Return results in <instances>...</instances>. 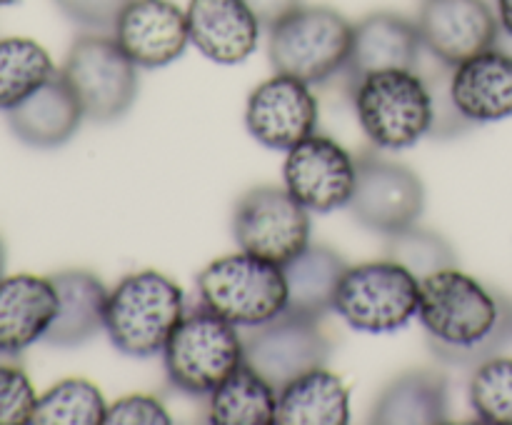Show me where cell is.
Here are the masks:
<instances>
[{"mask_svg":"<svg viewBox=\"0 0 512 425\" xmlns=\"http://www.w3.org/2000/svg\"><path fill=\"white\" fill-rule=\"evenodd\" d=\"M418 320L435 358L475 368L512 338V300L453 265L420 280Z\"/></svg>","mask_w":512,"mask_h":425,"instance_id":"6da1fadb","label":"cell"},{"mask_svg":"<svg viewBox=\"0 0 512 425\" xmlns=\"http://www.w3.org/2000/svg\"><path fill=\"white\" fill-rule=\"evenodd\" d=\"M183 315V288L158 270H138L108 290L105 335L128 358H155L163 355Z\"/></svg>","mask_w":512,"mask_h":425,"instance_id":"7a4b0ae2","label":"cell"},{"mask_svg":"<svg viewBox=\"0 0 512 425\" xmlns=\"http://www.w3.org/2000/svg\"><path fill=\"white\" fill-rule=\"evenodd\" d=\"M358 123L380 150L413 148L433 128V95L420 70H375L350 83Z\"/></svg>","mask_w":512,"mask_h":425,"instance_id":"3957f363","label":"cell"},{"mask_svg":"<svg viewBox=\"0 0 512 425\" xmlns=\"http://www.w3.org/2000/svg\"><path fill=\"white\" fill-rule=\"evenodd\" d=\"M245 363V338L238 325L203 303L185 310L163 348V368L175 390L208 398L238 365Z\"/></svg>","mask_w":512,"mask_h":425,"instance_id":"277c9868","label":"cell"},{"mask_svg":"<svg viewBox=\"0 0 512 425\" xmlns=\"http://www.w3.org/2000/svg\"><path fill=\"white\" fill-rule=\"evenodd\" d=\"M353 45V23L328 5H298L268 28V58L275 73L308 85L345 73Z\"/></svg>","mask_w":512,"mask_h":425,"instance_id":"5b68a950","label":"cell"},{"mask_svg":"<svg viewBox=\"0 0 512 425\" xmlns=\"http://www.w3.org/2000/svg\"><path fill=\"white\" fill-rule=\"evenodd\" d=\"M200 303L238 328H258L288 310L283 265L240 253L223 255L198 273Z\"/></svg>","mask_w":512,"mask_h":425,"instance_id":"8992f818","label":"cell"},{"mask_svg":"<svg viewBox=\"0 0 512 425\" xmlns=\"http://www.w3.org/2000/svg\"><path fill=\"white\" fill-rule=\"evenodd\" d=\"M420 280L395 260L348 265L335 290L333 313L358 333H398L418 318Z\"/></svg>","mask_w":512,"mask_h":425,"instance_id":"52a82bcc","label":"cell"},{"mask_svg":"<svg viewBox=\"0 0 512 425\" xmlns=\"http://www.w3.org/2000/svg\"><path fill=\"white\" fill-rule=\"evenodd\" d=\"M60 73L78 95L85 118L95 123L123 118L138 98V65L123 53L113 33L78 35Z\"/></svg>","mask_w":512,"mask_h":425,"instance_id":"ba28073f","label":"cell"},{"mask_svg":"<svg viewBox=\"0 0 512 425\" xmlns=\"http://www.w3.org/2000/svg\"><path fill=\"white\" fill-rule=\"evenodd\" d=\"M310 210L288 188L258 185L233 208V238L240 250L285 265L310 245Z\"/></svg>","mask_w":512,"mask_h":425,"instance_id":"9c48e42d","label":"cell"},{"mask_svg":"<svg viewBox=\"0 0 512 425\" xmlns=\"http://www.w3.org/2000/svg\"><path fill=\"white\" fill-rule=\"evenodd\" d=\"M358 180L348 210L363 228L393 235L420 220L425 208V185L408 165L375 153L355 158Z\"/></svg>","mask_w":512,"mask_h":425,"instance_id":"30bf717a","label":"cell"},{"mask_svg":"<svg viewBox=\"0 0 512 425\" xmlns=\"http://www.w3.org/2000/svg\"><path fill=\"white\" fill-rule=\"evenodd\" d=\"M333 343L320 320L283 313L245 335V363L258 370L275 390L308 370L328 363Z\"/></svg>","mask_w":512,"mask_h":425,"instance_id":"8fae6325","label":"cell"},{"mask_svg":"<svg viewBox=\"0 0 512 425\" xmlns=\"http://www.w3.org/2000/svg\"><path fill=\"white\" fill-rule=\"evenodd\" d=\"M358 163L353 153L330 135L313 133L288 150L283 185L310 213H333L348 208L353 198Z\"/></svg>","mask_w":512,"mask_h":425,"instance_id":"7c38bea8","label":"cell"},{"mask_svg":"<svg viewBox=\"0 0 512 425\" xmlns=\"http://www.w3.org/2000/svg\"><path fill=\"white\" fill-rule=\"evenodd\" d=\"M320 105L305 80L275 73L263 80L245 103V128L270 150H285L315 133Z\"/></svg>","mask_w":512,"mask_h":425,"instance_id":"4fadbf2b","label":"cell"},{"mask_svg":"<svg viewBox=\"0 0 512 425\" xmlns=\"http://www.w3.org/2000/svg\"><path fill=\"white\" fill-rule=\"evenodd\" d=\"M415 25L425 55L450 68L500 38L498 15L488 0H423Z\"/></svg>","mask_w":512,"mask_h":425,"instance_id":"5bb4252c","label":"cell"},{"mask_svg":"<svg viewBox=\"0 0 512 425\" xmlns=\"http://www.w3.org/2000/svg\"><path fill=\"white\" fill-rule=\"evenodd\" d=\"M110 33L145 70L175 63L190 45L188 15L173 0H125Z\"/></svg>","mask_w":512,"mask_h":425,"instance_id":"9a60e30c","label":"cell"},{"mask_svg":"<svg viewBox=\"0 0 512 425\" xmlns=\"http://www.w3.org/2000/svg\"><path fill=\"white\" fill-rule=\"evenodd\" d=\"M450 98L473 125L512 118V53L503 45L470 55L450 68Z\"/></svg>","mask_w":512,"mask_h":425,"instance_id":"2e32d148","label":"cell"},{"mask_svg":"<svg viewBox=\"0 0 512 425\" xmlns=\"http://www.w3.org/2000/svg\"><path fill=\"white\" fill-rule=\"evenodd\" d=\"M190 43L218 65H238L258 50L260 20L245 0H188Z\"/></svg>","mask_w":512,"mask_h":425,"instance_id":"e0dca14e","label":"cell"},{"mask_svg":"<svg viewBox=\"0 0 512 425\" xmlns=\"http://www.w3.org/2000/svg\"><path fill=\"white\" fill-rule=\"evenodd\" d=\"M58 315L53 280L18 273L0 278V353L20 358L30 345L45 340Z\"/></svg>","mask_w":512,"mask_h":425,"instance_id":"ac0fdd59","label":"cell"},{"mask_svg":"<svg viewBox=\"0 0 512 425\" xmlns=\"http://www.w3.org/2000/svg\"><path fill=\"white\" fill-rule=\"evenodd\" d=\"M423 55L425 48L415 20L400 13H390V10H380V13H370L353 23V45H350L345 73L353 83L375 70H420Z\"/></svg>","mask_w":512,"mask_h":425,"instance_id":"d6986e66","label":"cell"},{"mask_svg":"<svg viewBox=\"0 0 512 425\" xmlns=\"http://www.w3.org/2000/svg\"><path fill=\"white\" fill-rule=\"evenodd\" d=\"M83 118V105L60 70L23 103L8 110V125L15 138L43 150L68 143L78 133Z\"/></svg>","mask_w":512,"mask_h":425,"instance_id":"ffe728a7","label":"cell"},{"mask_svg":"<svg viewBox=\"0 0 512 425\" xmlns=\"http://www.w3.org/2000/svg\"><path fill=\"white\" fill-rule=\"evenodd\" d=\"M58 290V315L50 325L45 343L53 348H78L105 333L108 288L90 270H63L50 275Z\"/></svg>","mask_w":512,"mask_h":425,"instance_id":"44dd1931","label":"cell"},{"mask_svg":"<svg viewBox=\"0 0 512 425\" xmlns=\"http://www.w3.org/2000/svg\"><path fill=\"white\" fill-rule=\"evenodd\" d=\"M448 420V380L433 370H410L395 378L370 413V423L380 425H438Z\"/></svg>","mask_w":512,"mask_h":425,"instance_id":"7402d4cb","label":"cell"},{"mask_svg":"<svg viewBox=\"0 0 512 425\" xmlns=\"http://www.w3.org/2000/svg\"><path fill=\"white\" fill-rule=\"evenodd\" d=\"M280 425H348L350 393L343 378L325 365L308 370L278 390Z\"/></svg>","mask_w":512,"mask_h":425,"instance_id":"603a6c76","label":"cell"},{"mask_svg":"<svg viewBox=\"0 0 512 425\" xmlns=\"http://www.w3.org/2000/svg\"><path fill=\"white\" fill-rule=\"evenodd\" d=\"M345 270H348V263L333 248L310 243L298 258L283 265L285 283H288L285 313L315 320H323L325 315L333 313L335 290Z\"/></svg>","mask_w":512,"mask_h":425,"instance_id":"cb8c5ba5","label":"cell"},{"mask_svg":"<svg viewBox=\"0 0 512 425\" xmlns=\"http://www.w3.org/2000/svg\"><path fill=\"white\" fill-rule=\"evenodd\" d=\"M278 390L248 363L238 365L208 395V418L215 425H275Z\"/></svg>","mask_w":512,"mask_h":425,"instance_id":"d4e9b609","label":"cell"},{"mask_svg":"<svg viewBox=\"0 0 512 425\" xmlns=\"http://www.w3.org/2000/svg\"><path fill=\"white\" fill-rule=\"evenodd\" d=\"M58 73L48 50L30 38H0V110L8 113Z\"/></svg>","mask_w":512,"mask_h":425,"instance_id":"484cf974","label":"cell"},{"mask_svg":"<svg viewBox=\"0 0 512 425\" xmlns=\"http://www.w3.org/2000/svg\"><path fill=\"white\" fill-rule=\"evenodd\" d=\"M108 403L98 385L65 378L35 400L30 425H105Z\"/></svg>","mask_w":512,"mask_h":425,"instance_id":"4316f807","label":"cell"},{"mask_svg":"<svg viewBox=\"0 0 512 425\" xmlns=\"http://www.w3.org/2000/svg\"><path fill=\"white\" fill-rule=\"evenodd\" d=\"M385 258L405 265L418 280L428 278V275L438 273L443 268H453L458 263L453 245L440 233L420 228L418 223L388 235Z\"/></svg>","mask_w":512,"mask_h":425,"instance_id":"83f0119b","label":"cell"},{"mask_svg":"<svg viewBox=\"0 0 512 425\" xmlns=\"http://www.w3.org/2000/svg\"><path fill=\"white\" fill-rule=\"evenodd\" d=\"M468 393L483 423L512 425V358L493 355L475 365Z\"/></svg>","mask_w":512,"mask_h":425,"instance_id":"f1b7e54d","label":"cell"},{"mask_svg":"<svg viewBox=\"0 0 512 425\" xmlns=\"http://www.w3.org/2000/svg\"><path fill=\"white\" fill-rule=\"evenodd\" d=\"M35 400L38 395L20 358L0 360V425L30 423Z\"/></svg>","mask_w":512,"mask_h":425,"instance_id":"f546056e","label":"cell"},{"mask_svg":"<svg viewBox=\"0 0 512 425\" xmlns=\"http://www.w3.org/2000/svg\"><path fill=\"white\" fill-rule=\"evenodd\" d=\"M168 408L160 403L155 395L133 393L123 395L108 405V415H105V425H170Z\"/></svg>","mask_w":512,"mask_h":425,"instance_id":"4dcf8cb0","label":"cell"},{"mask_svg":"<svg viewBox=\"0 0 512 425\" xmlns=\"http://www.w3.org/2000/svg\"><path fill=\"white\" fill-rule=\"evenodd\" d=\"M60 13L85 30H113L125 0H53Z\"/></svg>","mask_w":512,"mask_h":425,"instance_id":"1f68e13d","label":"cell"},{"mask_svg":"<svg viewBox=\"0 0 512 425\" xmlns=\"http://www.w3.org/2000/svg\"><path fill=\"white\" fill-rule=\"evenodd\" d=\"M245 3L253 10L255 18L260 20V25L268 30L270 25H275L278 20H283L285 15L293 13L298 5H303V0H245Z\"/></svg>","mask_w":512,"mask_h":425,"instance_id":"d6a6232c","label":"cell"},{"mask_svg":"<svg viewBox=\"0 0 512 425\" xmlns=\"http://www.w3.org/2000/svg\"><path fill=\"white\" fill-rule=\"evenodd\" d=\"M495 15L500 25L498 45L512 53V0H495Z\"/></svg>","mask_w":512,"mask_h":425,"instance_id":"836d02e7","label":"cell"},{"mask_svg":"<svg viewBox=\"0 0 512 425\" xmlns=\"http://www.w3.org/2000/svg\"><path fill=\"white\" fill-rule=\"evenodd\" d=\"M5 275V243L3 238H0V278Z\"/></svg>","mask_w":512,"mask_h":425,"instance_id":"e575fe53","label":"cell"},{"mask_svg":"<svg viewBox=\"0 0 512 425\" xmlns=\"http://www.w3.org/2000/svg\"><path fill=\"white\" fill-rule=\"evenodd\" d=\"M18 3V0H0V8H5V5H13Z\"/></svg>","mask_w":512,"mask_h":425,"instance_id":"d590c367","label":"cell"},{"mask_svg":"<svg viewBox=\"0 0 512 425\" xmlns=\"http://www.w3.org/2000/svg\"><path fill=\"white\" fill-rule=\"evenodd\" d=\"M10 358V355H3V353H0V360H8Z\"/></svg>","mask_w":512,"mask_h":425,"instance_id":"8d00e7d4","label":"cell"}]
</instances>
